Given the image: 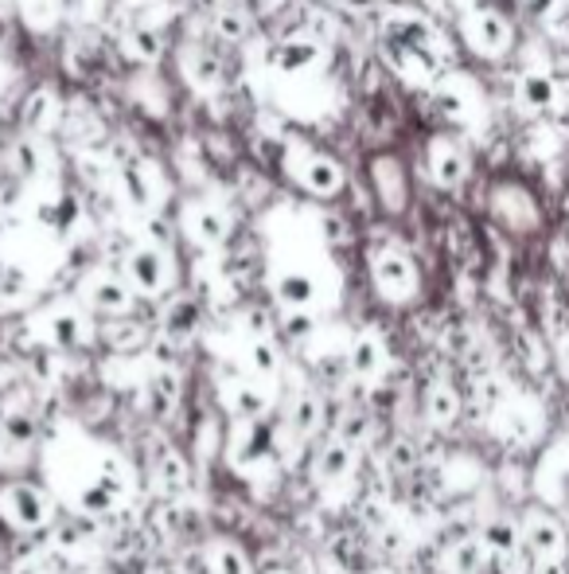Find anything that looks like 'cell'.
Returning <instances> with one entry per match:
<instances>
[{"label": "cell", "instance_id": "cell-32", "mask_svg": "<svg viewBox=\"0 0 569 574\" xmlns=\"http://www.w3.org/2000/svg\"><path fill=\"white\" fill-rule=\"evenodd\" d=\"M125 44H129V55L141 59V64H156V59L164 55V36L152 24H133Z\"/></svg>", "mask_w": 569, "mask_h": 574}, {"label": "cell", "instance_id": "cell-17", "mask_svg": "<svg viewBox=\"0 0 569 574\" xmlns=\"http://www.w3.org/2000/svg\"><path fill=\"white\" fill-rule=\"evenodd\" d=\"M464 36H468L472 51L488 55V59H499V55L511 47V24L499 12H472L468 20H464Z\"/></svg>", "mask_w": 569, "mask_h": 574}, {"label": "cell", "instance_id": "cell-35", "mask_svg": "<svg viewBox=\"0 0 569 574\" xmlns=\"http://www.w3.org/2000/svg\"><path fill=\"white\" fill-rule=\"evenodd\" d=\"M12 164H16V172L24 180L44 176V149H39V141H32V137H20V141L12 145Z\"/></svg>", "mask_w": 569, "mask_h": 574}, {"label": "cell", "instance_id": "cell-47", "mask_svg": "<svg viewBox=\"0 0 569 574\" xmlns=\"http://www.w3.org/2000/svg\"><path fill=\"white\" fill-rule=\"evenodd\" d=\"M328 4H339V9H344V4H347V0H328Z\"/></svg>", "mask_w": 569, "mask_h": 574}, {"label": "cell", "instance_id": "cell-19", "mask_svg": "<svg viewBox=\"0 0 569 574\" xmlns=\"http://www.w3.org/2000/svg\"><path fill=\"white\" fill-rule=\"evenodd\" d=\"M117 192H121L125 204L133 207V211H141L144 219L156 216L161 196H156V188H152V176H149V169H144L141 161L121 164V172H117Z\"/></svg>", "mask_w": 569, "mask_h": 574}, {"label": "cell", "instance_id": "cell-5", "mask_svg": "<svg viewBox=\"0 0 569 574\" xmlns=\"http://www.w3.org/2000/svg\"><path fill=\"white\" fill-rule=\"evenodd\" d=\"M281 169L316 199H336L339 192H344V184H347L344 164L332 161L328 153H316V149H301V145H293V149L284 153Z\"/></svg>", "mask_w": 569, "mask_h": 574}, {"label": "cell", "instance_id": "cell-49", "mask_svg": "<svg viewBox=\"0 0 569 574\" xmlns=\"http://www.w3.org/2000/svg\"><path fill=\"white\" fill-rule=\"evenodd\" d=\"M379 574H386V571H379Z\"/></svg>", "mask_w": 569, "mask_h": 574}, {"label": "cell", "instance_id": "cell-20", "mask_svg": "<svg viewBox=\"0 0 569 574\" xmlns=\"http://www.w3.org/2000/svg\"><path fill=\"white\" fill-rule=\"evenodd\" d=\"M433 106L441 117L456 122V126H468L476 117V90H472L468 79H445L433 87Z\"/></svg>", "mask_w": 569, "mask_h": 574}, {"label": "cell", "instance_id": "cell-3", "mask_svg": "<svg viewBox=\"0 0 569 574\" xmlns=\"http://www.w3.org/2000/svg\"><path fill=\"white\" fill-rule=\"evenodd\" d=\"M55 496L51 489L36 485V481H4L0 485V520L12 531L24 536H39L55 524Z\"/></svg>", "mask_w": 569, "mask_h": 574}, {"label": "cell", "instance_id": "cell-28", "mask_svg": "<svg viewBox=\"0 0 569 574\" xmlns=\"http://www.w3.org/2000/svg\"><path fill=\"white\" fill-rule=\"evenodd\" d=\"M324 422V403L316 391H297L293 403H289V426H293L297 438H312L321 431Z\"/></svg>", "mask_w": 569, "mask_h": 574}, {"label": "cell", "instance_id": "cell-25", "mask_svg": "<svg viewBox=\"0 0 569 574\" xmlns=\"http://www.w3.org/2000/svg\"><path fill=\"white\" fill-rule=\"evenodd\" d=\"M538 493L554 508H569V449H558L546 458V466L538 469Z\"/></svg>", "mask_w": 569, "mask_h": 574}, {"label": "cell", "instance_id": "cell-34", "mask_svg": "<svg viewBox=\"0 0 569 574\" xmlns=\"http://www.w3.org/2000/svg\"><path fill=\"white\" fill-rule=\"evenodd\" d=\"M211 27H214V36L227 39V44H242V39H249L254 20H249V12H242V9H219L211 16Z\"/></svg>", "mask_w": 569, "mask_h": 574}, {"label": "cell", "instance_id": "cell-4", "mask_svg": "<svg viewBox=\"0 0 569 574\" xmlns=\"http://www.w3.org/2000/svg\"><path fill=\"white\" fill-rule=\"evenodd\" d=\"M227 461L234 473L242 477H262L277 466V438L269 418H249L234 422L231 438H227Z\"/></svg>", "mask_w": 569, "mask_h": 574}, {"label": "cell", "instance_id": "cell-27", "mask_svg": "<svg viewBox=\"0 0 569 574\" xmlns=\"http://www.w3.org/2000/svg\"><path fill=\"white\" fill-rule=\"evenodd\" d=\"M426 418L433 422V426H453V422L461 418V395H456V387L449 383V379H437V383H429V391H426Z\"/></svg>", "mask_w": 569, "mask_h": 574}, {"label": "cell", "instance_id": "cell-11", "mask_svg": "<svg viewBox=\"0 0 569 574\" xmlns=\"http://www.w3.org/2000/svg\"><path fill=\"white\" fill-rule=\"evenodd\" d=\"M82 301H86L90 313L98 317H129L133 313L137 294L114 269H94V274H86V282H82Z\"/></svg>", "mask_w": 569, "mask_h": 574}, {"label": "cell", "instance_id": "cell-21", "mask_svg": "<svg viewBox=\"0 0 569 574\" xmlns=\"http://www.w3.org/2000/svg\"><path fill=\"white\" fill-rule=\"evenodd\" d=\"M356 469V446L344 438H332L316 449V461H312V477H316V485H339L347 481Z\"/></svg>", "mask_w": 569, "mask_h": 574}, {"label": "cell", "instance_id": "cell-44", "mask_svg": "<svg viewBox=\"0 0 569 574\" xmlns=\"http://www.w3.org/2000/svg\"><path fill=\"white\" fill-rule=\"evenodd\" d=\"M534 574H569V559H554V563H534Z\"/></svg>", "mask_w": 569, "mask_h": 574}, {"label": "cell", "instance_id": "cell-8", "mask_svg": "<svg viewBox=\"0 0 569 574\" xmlns=\"http://www.w3.org/2000/svg\"><path fill=\"white\" fill-rule=\"evenodd\" d=\"M523 548L531 563H554V559H569V528L554 516L550 508H526L523 520Z\"/></svg>", "mask_w": 569, "mask_h": 574}, {"label": "cell", "instance_id": "cell-7", "mask_svg": "<svg viewBox=\"0 0 569 574\" xmlns=\"http://www.w3.org/2000/svg\"><path fill=\"white\" fill-rule=\"evenodd\" d=\"M324 278L316 274V266L304 262H289L274 274V297L284 313H316L324 306Z\"/></svg>", "mask_w": 569, "mask_h": 574}, {"label": "cell", "instance_id": "cell-45", "mask_svg": "<svg viewBox=\"0 0 569 574\" xmlns=\"http://www.w3.org/2000/svg\"><path fill=\"white\" fill-rule=\"evenodd\" d=\"M12 574H44V571H39L36 563H20L16 571H12Z\"/></svg>", "mask_w": 569, "mask_h": 574}, {"label": "cell", "instance_id": "cell-26", "mask_svg": "<svg viewBox=\"0 0 569 574\" xmlns=\"http://www.w3.org/2000/svg\"><path fill=\"white\" fill-rule=\"evenodd\" d=\"M144 395H149V411L156 418H169L179 403V376L172 368H156L144 379Z\"/></svg>", "mask_w": 569, "mask_h": 574}, {"label": "cell", "instance_id": "cell-39", "mask_svg": "<svg viewBox=\"0 0 569 574\" xmlns=\"http://www.w3.org/2000/svg\"><path fill=\"white\" fill-rule=\"evenodd\" d=\"M79 169H82V176H86L90 184H106V180H109V172H106V164H102V157H94V153H82L79 157Z\"/></svg>", "mask_w": 569, "mask_h": 574}, {"label": "cell", "instance_id": "cell-15", "mask_svg": "<svg viewBox=\"0 0 569 574\" xmlns=\"http://www.w3.org/2000/svg\"><path fill=\"white\" fill-rule=\"evenodd\" d=\"M426 164H429V180L445 192L461 188L464 180H468V149H464L461 141H453V137H433Z\"/></svg>", "mask_w": 569, "mask_h": 574}, {"label": "cell", "instance_id": "cell-36", "mask_svg": "<svg viewBox=\"0 0 569 574\" xmlns=\"http://www.w3.org/2000/svg\"><path fill=\"white\" fill-rule=\"evenodd\" d=\"M156 477H161V489L169 493H184L187 489V461L176 449H164L161 461H156Z\"/></svg>", "mask_w": 569, "mask_h": 574}, {"label": "cell", "instance_id": "cell-37", "mask_svg": "<svg viewBox=\"0 0 569 574\" xmlns=\"http://www.w3.org/2000/svg\"><path fill=\"white\" fill-rule=\"evenodd\" d=\"M281 332H284V336H289L293 344L309 348V344L316 341V332H321V324H316V313H281Z\"/></svg>", "mask_w": 569, "mask_h": 574}, {"label": "cell", "instance_id": "cell-46", "mask_svg": "<svg viewBox=\"0 0 569 574\" xmlns=\"http://www.w3.org/2000/svg\"><path fill=\"white\" fill-rule=\"evenodd\" d=\"M262 574H293L289 566H269V571H262Z\"/></svg>", "mask_w": 569, "mask_h": 574}, {"label": "cell", "instance_id": "cell-38", "mask_svg": "<svg viewBox=\"0 0 569 574\" xmlns=\"http://www.w3.org/2000/svg\"><path fill=\"white\" fill-rule=\"evenodd\" d=\"M32 431H36V418H32V411L4 414V438H9L12 446H24V441L32 438Z\"/></svg>", "mask_w": 569, "mask_h": 574}, {"label": "cell", "instance_id": "cell-22", "mask_svg": "<svg viewBox=\"0 0 569 574\" xmlns=\"http://www.w3.org/2000/svg\"><path fill=\"white\" fill-rule=\"evenodd\" d=\"M496 431L503 441H511V446H526V441H534V434L543 431V418H538V411L526 403H499L496 411Z\"/></svg>", "mask_w": 569, "mask_h": 574}, {"label": "cell", "instance_id": "cell-29", "mask_svg": "<svg viewBox=\"0 0 569 574\" xmlns=\"http://www.w3.org/2000/svg\"><path fill=\"white\" fill-rule=\"evenodd\" d=\"M207 563H211V574H258L254 563H249L246 548L234 543V539H214L207 548Z\"/></svg>", "mask_w": 569, "mask_h": 574}, {"label": "cell", "instance_id": "cell-23", "mask_svg": "<svg viewBox=\"0 0 569 574\" xmlns=\"http://www.w3.org/2000/svg\"><path fill=\"white\" fill-rule=\"evenodd\" d=\"M242 376L274 383L281 376V348H277V341H269V336H246V344H242Z\"/></svg>", "mask_w": 569, "mask_h": 574}, {"label": "cell", "instance_id": "cell-14", "mask_svg": "<svg viewBox=\"0 0 569 574\" xmlns=\"http://www.w3.org/2000/svg\"><path fill=\"white\" fill-rule=\"evenodd\" d=\"M371 188H374V199H379V207H383L386 216H402L409 204L406 164L391 153L374 157L371 161Z\"/></svg>", "mask_w": 569, "mask_h": 574}, {"label": "cell", "instance_id": "cell-41", "mask_svg": "<svg viewBox=\"0 0 569 574\" xmlns=\"http://www.w3.org/2000/svg\"><path fill=\"white\" fill-rule=\"evenodd\" d=\"M523 9L531 20H550L554 9H558V0H523Z\"/></svg>", "mask_w": 569, "mask_h": 574}, {"label": "cell", "instance_id": "cell-16", "mask_svg": "<svg viewBox=\"0 0 569 574\" xmlns=\"http://www.w3.org/2000/svg\"><path fill=\"white\" fill-rule=\"evenodd\" d=\"M184 231L191 243L214 251V246H223L227 239H231V216H227L219 204L196 199V204H187V211H184Z\"/></svg>", "mask_w": 569, "mask_h": 574}, {"label": "cell", "instance_id": "cell-13", "mask_svg": "<svg viewBox=\"0 0 569 574\" xmlns=\"http://www.w3.org/2000/svg\"><path fill=\"white\" fill-rule=\"evenodd\" d=\"M269 67L284 79H304L324 67V44H316L312 36H284L269 51Z\"/></svg>", "mask_w": 569, "mask_h": 574}, {"label": "cell", "instance_id": "cell-10", "mask_svg": "<svg viewBox=\"0 0 569 574\" xmlns=\"http://www.w3.org/2000/svg\"><path fill=\"white\" fill-rule=\"evenodd\" d=\"M219 403H223V411L231 414L234 422H249V418H266V414L274 411L277 395H274V383H262V379H249L239 371V376L223 379Z\"/></svg>", "mask_w": 569, "mask_h": 574}, {"label": "cell", "instance_id": "cell-12", "mask_svg": "<svg viewBox=\"0 0 569 574\" xmlns=\"http://www.w3.org/2000/svg\"><path fill=\"white\" fill-rule=\"evenodd\" d=\"M347 371L359 379V383L374 387V383H383V376L391 371V352H386L383 336L371 329L356 332L351 341H347Z\"/></svg>", "mask_w": 569, "mask_h": 574}, {"label": "cell", "instance_id": "cell-6", "mask_svg": "<svg viewBox=\"0 0 569 574\" xmlns=\"http://www.w3.org/2000/svg\"><path fill=\"white\" fill-rule=\"evenodd\" d=\"M125 282L137 297H164L176 282V266L164 246L141 243L125 254Z\"/></svg>", "mask_w": 569, "mask_h": 574}, {"label": "cell", "instance_id": "cell-24", "mask_svg": "<svg viewBox=\"0 0 569 574\" xmlns=\"http://www.w3.org/2000/svg\"><path fill=\"white\" fill-rule=\"evenodd\" d=\"M36 219L47 231L59 234V239H71L82 223V199L71 196V192H59V196L44 199V204L36 207Z\"/></svg>", "mask_w": 569, "mask_h": 574}, {"label": "cell", "instance_id": "cell-43", "mask_svg": "<svg viewBox=\"0 0 569 574\" xmlns=\"http://www.w3.org/2000/svg\"><path fill=\"white\" fill-rule=\"evenodd\" d=\"M554 359H558V371L569 379V332L558 341V352H554Z\"/></svg>", "mask_w": 569, "mask_h": 574}, {"label": "cell", "instance_id": "cell-18", "mask_svg": "<svg viewBox=\"0 0 569 574\" xmlns=\"http://www.w3.org/2000/svg\"><path fill=\"white\" fill-rule=\"evenodd\" d=\"M480 548H484V555H491L496 563H511V559L526 555L519 520H511V516H491L480 531Z\"/></svg>", "mask_w": 569, "mask_h": 574}, {"label": "cell", "instance_id": "cell-42", "mask_svg": "<svg viewBox=\"0 0 569 574\" xmlns=\"http://www.w3.org/2000/svg\"><path fill=\"white\" fill-rule=\"evenodd\" d=\"M249 4V12H254V16H269V12H277L284 4V0H246Z\"/></svg>", "mask_w": 569, "mask_h": 574}, {"label": "cell", "instance_id": "cell-1", "mask_svg": "<svg viewBox=\"0 0 569 574\" xmlns=\"http://www.w3.org/2000/svg\"><path fill=\"white\" fill-rule=\"evenodd\" d=\"M44 469L47 481H51V496L74 508L79 516H109L137 489L129 461L109 441L90 438L79 426L55 431Z\"/></svg>", "mask_w": 569, "mask_h": 574}, {"label": "cell", "instance_id": "cell-40", "mask_svg": "<svg viewBox=\"0 0 569 574\" xmlns=\"http://www.w3.org/2000/svg\"><path fill=\"white\" fill-rule=\"evenodd\" d=\"M191 59H196V82H199V87H211V82H219V64H214L211 55L196 51Z\"/></svg>", "mask_w": 569, "mask_h": 574}, {"label": "cell", "instance_id": "cell-30", "mask_svg": "<svg viewBox=\"0 0 569 574\" xmlns=\"http://www.w3.org/2000/svg\"><path fill=\"white\" fill-rule=\"evenodd\" d=\"M519 102H523L526 110H534V114H546V110H554V102H558V82L543 71L523 74V79H519Z\"/></svg>", "mask_w": 569, "mask_h": 574}, {"label": "cell", "instance_id": "cell-9", "mask_svg": "<svg viewBox=\"0 0 569 574\" xmlns=\"http://www.w3.org/2000/svg\"><path fill=\"white\" fill-rule=\"evenodd\" d=\"M36 336L55 352H79L90 344V317L79 306H51L36 317Z\"/></svg>", "mask_w": 569, "mask_h": 574}, {"label": "cell", "instance_id": "cell-33", "mask_svg": "<svg viewBox=\"0 0 569 574\" xmlns=\"http://www.w3.org/2000/svg\"><path fill=\"white\" fill-rule=\"evenodd\" d=\"M55 114H59V102H55V94L47 87H39L36 94H27V102H24V126L32 129V134H39V129L51 126Z\"/></svg>", "mask_w": 569, "mask_h": 574}, {"label": "cell", "instance_id": "cell-2", "mask_svg": "<svg viewBox=\"0 0 569 574\" xmlns=\"http://www.w3.org/2000/svg\"><path fill=\"white\" fill-rule=\"evenodd\" d=\"M367 269H371L374 294L383 297L386 306L402 309V306H414L421 297V266L406 246H398V243L374 246Z\"/></svg>", "mask_w": 569, "mask_h": 574}, {"label": "cell", "instance_id": "cell-31", "mask_svg": "<svg viewBox=\"0 0 569 574\" xmlns=\"http://www.w3.org/2000/svg\"><path fill=\"white\" fill-rule=\"evenodd\" d=\"M199 306L191 297H176L169 309H164V332H169L172 341H187V336H196L199 332Z\"/></svg>", "mask_w": 569, "mask_h": 574}, {"label": "cell", "instance_id": "cell-48", "mask_svg": "<svg viewBox=\"0 0 569 574\" xmlns=\"http://www.w3.org/2000/svg\"><path fill=\"white\" fill-rule=\"evenodd\" d=\"M449 4H472V0H449Z\"/></svg>", "mask_w": 569, "mask_h": 574}]
</instances>
